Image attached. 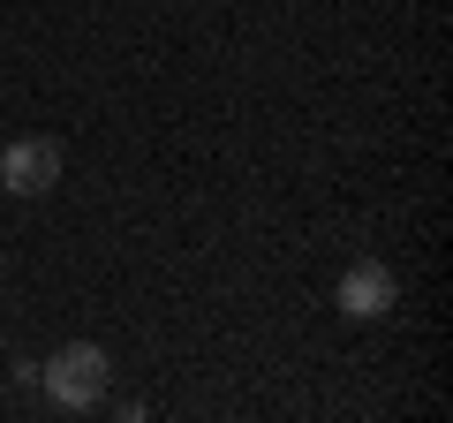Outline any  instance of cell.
Returning <instances> with one entry per match:
<instances>
[{
    "label": "cell",
    "instance_id": "1",
    "mask_svg": "<svg viewBox=\"0 0 453 423\" xmlns=\"http://www.w3.org/2000/svg\"><path fill=\"white\" fill-rule=\"evenodd\" d=\"M38 386H46L53 408L91 416V408L106 401V386H113V363H106V348H98V341H61L46 363H38Z\"/></svg>",
    "mask_w": 453,
    "mask_h": 423
},
{
    "label": "cell",
    "instance_id": "2",
    "mask_svg": "<svg viewBox=\"0 0 453 423\" xmlns=\"http://www.w3.org/2000/svg\"><path fill=\"white\" fill-rule=\"evenodd\" d=\"M53 181H61V144L53 136H16L0 151V189L8 196H46Z\"/></svg>",
    "mask_w": 453,
    "mask_h": 423
},
{
    "label": "cell",
    "instance_id": "3",
    "mask_svg": "<svg viewBox=\"0 0 453 423\" xmlns=\"http://www.w3.org/2000/svg\"><path fill=\"white\" fill-rule=\"evenodd\" d=\"M393 303H401V273H393L386 258H356L340 273V310H348V318H386Z\"/></svg>",
    "mask_w": 453,
    "mask_h": 423
}]
</instances>
